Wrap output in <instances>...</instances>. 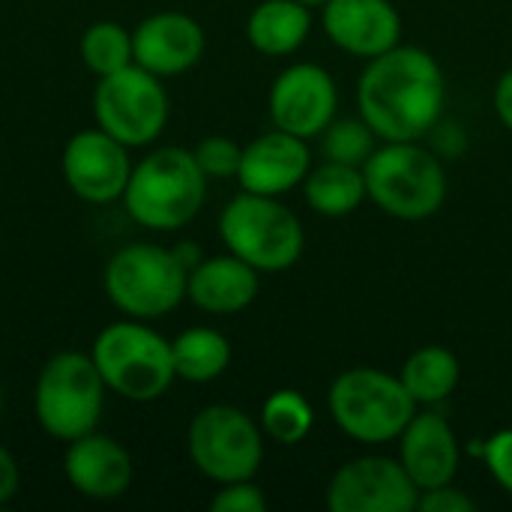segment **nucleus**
<instances>
[{"label":"nucleus","mask_w":512,"mask_h":512,"mask_svg":"<svg viewBox=\"0 0 512 512\" xmlns=\"http://www.w3.org/2000/svg\"><path fill=\"white\" fill-rule=\"evenodd\" d=\"M261 273L237 255H213L189 270L186 297L207 315H237L255 303Z\"/></svg>","instance_id":"obj_19"},{"label":"nucleus","mask_w":512,"mask_h":512,"mask_svg":"<svg viewBox=\"0 0 512 512\" xmlns=\"http://www.w3.org/2000/svg\"><path fill=\"white\" fill-rule=\"evenodd\" d=\"M378 135L369 129V123L357 117H333V123L321 132V150L330 162L345 165H366V159L375 153Z\"/></svg>","instance_id":"obj_26"},{"label":"nucleus","mask_w":512,"mask_h":512,"mask_svg":"<svg viewBox=\"0 0 512 512\" xmlns=\"http://www.w3.org/2000/svg\"><path fill=\"white\" fill-rule=\"evenodd\" d=\"M270 120L297 138H318L336 117L339 90L333 75L318 63H291L270 87Z\"/></svg>","instance_id":"obj_12"},{"label":"nucleus","mask_w":512,"mask_h":512,"mask_svg":"<svg viewBox=\"0 0 512 512\" xmlns=\"http://www.w3.org/2000/svg\"><path fill=\"white\" fill-rule=\"evenodd\" d=\"M105 393L108 387L90 354L60 351L39 369L33 387L36 423L54 441L69 444L99 426Z\"/></svg>","instance_id":"obj_7"},{"label":"nucleus","mask_w":512,"mask_h":512,"mask_svg":"<svg viewBox=\"0 0 512 512\" xmlns=\"http://www.w3.org/2000/svg\"><path fill=\"white\" fill-rule=\"evenodd\" d=\"M303 195L315 213L330 216V219L348 216L357 207H363V201H369L363 168L330 162V159H324L318 168H309L303 180Z\"/></svg>","instance_id":"obj_21"},{"label":"nucleus","mask_w":512,"mask_h":512,"mask_svg":"<svg viewBox=\"0 0 512 512\" xmlns=\"http://www.w3.org/2000/svg\"><path fill=\"white\" fill-rule=\"evenodd\" d=\"M420 489L399 459L357 456L327 483L330 512H414Z\"/></svg>","instance_id":"obj_11"},{"label":"nucleus","mask_w":512,"mask_h":512,"mask_svg":"<svg viewBox=\"0 0 512 512\" xmlns=\"http://www.w3.org/2000/svg\"><path fill=\"white\" fill-rule=\"evenodd\" d=\"M93 114L96 126L120 144L147 147L162 135L171 105L162 78L138 63H129L126 69H117L96 81Z\"/></svg>","instance_id":"obj_10"},{"label":"nucleus","mask_w":512,"mask_h":512,"mask_svg":"<svg viewBox=\"0 0 512 512\" xmlns=\"http://www.w3.org/2000/svg\"><path fill=\"white\" fill-rule=\"evenodd\" d=\"M0 414H3V390H0Z\"/></svg>","instance_id":"obj_35"},{"label":"nucleus","mask_w":512,"mask_h":512,"mask_svg":"<svg viewBox=\"0 0 512 512\" xmlns=\"http://www.w3.org/2000/svg\"><path fill=\"white\" fill-rule=\"evenodd\" d=\"M171 360L180 381L210 384L231 366V342L213 327H189L171 342Z\"/></svg>","instance_id":"obj_23"},{"label":"nucleus","mask_w":512,"mask_h":512,"mask_svg":"<svg viewBox=\"0 0 512 512\" xmlns=\"http://www.w3.org/2000/svg\"><path fill=\"white\" fill-rule=\"evenodd\" d=\"M174 255H177V261H180L186 270H192V267H198V264L204 261L198 243H177V246H174Z\"/></svg>","instance_id":"obj_33"},{"label":"nucleus","mask_w":512,"mask_h":512,"mask_svg":"<svg viewBox=\"0 0 512 512\" xmlns=\"http://www.w3.org/2000/svg\"><path fill=\"white\" fill-rule=\"evenodd\" d=\"M312 426H315V411L309 399L297 390H276L261 405V432L264 438L282 447L303 444Z\"/></svg>","instance_id":"obj_24"},{"label":"nucleus","mask_w":512,"mask_h":512,"mask_svg":"<svg viewBox=\"0 0 512 512\" xmlns=\"http://www.w3.org/2000/svg\"><path fill=\"white\" fill-rule=\"evenodd\" d=\"M21 489V471H18V462L15 456L0 447V507H6Z\"/></svg>","instance_id":"obj_31"},{"label":"nucleus","mask_w":512,"mask_h":512,"mask_svg":"<svg viewBox=\"0 0 512 512\" xmlns=\"http://www.w3.org/2000/svg\"><path fill=\"white\" fill-rule=\"evenodd\" d=\"M189 459L216 486L255 480L264 462V432L246 411L234 405L201 408L186 432Z\"/></svg>","instance_id":"obj_9"},{"label":"nucleus","mask_w":512,"mask_h":512,"mask_svg":"<svg viewBox=\"0 0 512 512\" xmlns=\"http://www.w3.org/2000/svg\"><path fill=\"white\" fill-rule=\"evenodd\" d=\"M417 510L420 512H477V501L456 489L453 483L438 486V489H426L417 498Z\"/></svg>","instance_id":"obj_30"},{"label":"nucleus","mask_w":512,"mask_h":512,"mask_svg":"<svg viewBox=\"0 0 512 512\" xmlns=\"http://www.w3.org/2000/svg\"><path fill=\"white\" fill-rule=\"evenodd\" d=\"M63 474L78 495L90 501H114L126 495L132 483V456L120 441L93 429L66 444Z\"/></svg>","instance_id":"obj_18"},{"label":"nucleus","mask_w":512,"mask_h":512,"mask_svg":"<svg viewBox=\"0 0 512 512\" xmlns=\"http://www.w3.org/2000/svg\"><path fill=\"white\" fill-rule=\"evenodd\" d=\"M309 168H312V156L306 138H297L273 126L270 132L258 135L243 147L237 183L243 186V192L279 198L303 186Z\"/></svg>","instance_id":"obj_16"},{"label":"nucleus","mask_w":512,"mask_h":512,"mask_svg":"<svg viewBox=\"0 0 512 512\" xmlns=\"http://www.w3.org/2000/svg\"><path fill=\"white\" fill-rule=\"evenodd\" d=\"M189 270L177 261L174 249L156 243H129L105 264V294L126 318L153 321L165 318L186 300Z\"/></svg>","instance_id":"obj_8"},{"label":"nucleus","mask_w":512,"mask_h":512,"mask_svg":"<svg viewBox=\"0 0 512 512\" xmlns=\"http://www.w3.org/2000/svg\"><path fill=\"white\" fill-rule=\"evenodd\" d=\"M327 408L336 429L366 447L399 441V435L417 414V402L411 399L399 375L375 366L342 372L330 384Z\"/></svg>","instance_id":"obj_4"},{"label":"nucleus","mask_w":512,"mask_h":512,"mask_svg":"<svg viewBox=\"0 0 512 512\" xmlns=\"http://www.w3.org/2000/svg\"><path fill=\"white\" fill-rule=\"evenodd\" d=\"M300 3H306V6H324L327 0H300Z\"/></svg>","instance_id":"obj_34"},{"label":"nucleus","mask_w":512,"mask_h":512,"mask_svg":"<svg viewBox=\"0 0 512 512\" xmlns=\"http://www.w3.org/2000/svg\"><path fill=\"white\" fill-rule=\"evenodd\" d=\"M369 201L393 219L420 222L447 201V171L417 141H381L363 165Z\"/></svg>","instance_id":"obj_3"},{"label":"nucleus","mask_w":512,"mask_h":512,"mask_svg":"<svg viewBox=\"0 0 512 512\" xmlns=\"http://www.w3.org/2000/svg\"><path fill=\"white\" fill-rule=\"evenodd\" d=\"M207 48L204 27L186 12H153L132 30L135 63L159 78L189 72Z\"/></svg>","instance_id":"obj_15"},{"label":"nucleus","mask_w":512,"mask_h":512,"mask_svg":"<svg viewBox=\"0 0 512 512\" xmlns=\"http://www.w3.org/2000/svg\"><path fill=\"white\" fill-rule=\"evenodd\" d=\"M90 357L105 387L126 402H156L177 381L171 342L138 318L108 324L96 336Z\"/></svg>","instance_id":"obj_5"},{"label":"nucleus","mask_w":512,"mask_h":512,"mask_svg":"<svg viewBox=\"0 0 512 512\" xmlns=\"http://www.w3.org/2000/svg\"><path fill=\"white\" fill-rule=\"evenodd\" d=\"M81 63L93 72V75H111L117 69H126L129 63H135L132 54V30H126L117 21H96L84 30L81 36Z\"/></svg>","instance_id":"obj_25"},{"label":"nucleus","mask_w":512,"mask_h":512,"mask_svg":"<svg viewBox=\"0 0 512 512\" xmlns=\"http://www.w3.org/2000/svg\"><path fill=\"white\" fill-rule=\"evenodd\" d=\"M399 381L405 384V390L411 393L417 405L432 408V405L447 402L456 393L462 381V363L444 345H423L405 360Z\"/></svg>","instance_id":"obj_22"},{"label":"nucleus","mask_w":512,"mask_h":512,"mask_svg":"<svg viewBox=\"0 0 512 512\" xmlns=\"http://www.w3.org/2000/svg\"><path fill=\"white\" fill-rule=\"evenodd\" d=\"M213 512H264L267 510V495L261 492V486H255V480H237V483H225L219 486V492L210 501Z\"/></svg>","instance_id":"obj_28"},{"label":"nucleus","mask_w":512,"mask_h":512,"mask_svg":"<svg viewBox=\"0 0 512 512\" xmlns=\"http://www.w3.org/2000/svg\"><path fill=\"white\" fill-rule=\"evenodd\" d=\"M63 180L87 204L120 201L132 174L129 147L105 129H81L63 147Z\"/></svg>","instance_id":"obj_13"},{"label":"nucleus","mask_w":512,"mask_h":512,"mask_svg":"<svg viewBox=\"0 0 512 512\" xmlns=\"http://www.w3.org/2000/svg\"><path fill=\"white\" fill-rule=\"evenodd\" d=\"M219 237L225 249L258 273L291 270L306 246V231L291 207L273 195L240 192L219 216Z\"/></svg>","instance_id":"obj_6"},{"label":"nucleus","mask_w":512,"mask_h":512,"mask_svg":"<svg viewBox=\"0 0 512 512\" xmlns=\"http://www.w3.org/2000/svg\"><path fill=\"white\" fill-rule=\"evenodd\" d=\"M207 198V177L198 168L192 150L159 147L132 165L123 207L150 231H177L189 225Z\"/></svg>","instance_id":"obj_2"},{"label":"nucleus","mask_w":512,"mask_h":512,"mask_svg":"<svg viewBox=\"0 0 512 512\" xmlns=\"http://www.w3.org/2000/svg\"><path fill=\"white\" fill-rule=\"evenodd\" d=\"M312 33V6L300 0H261L246 21L249 45L264 57H288Z\"/></svg>","instance_id":"obj_20"},{"label":"nucleus","mask_w":512,"mask_h":512,"mask_svg":"<svg viewBox=\"0 0 512 512\" xmlns=\"http://www.w3.org/2000/svg\"><path fill=\"white\" fill-rule=\"evenodd\" d=\"M399 462L420 492L453 483L462 465V447L447 417L417 411L399 435Z\"/></svg>","instance_id":"obj_17"},{"label":"nucleus","mask_w":512,"mask_h":512,"mask_svg":"<svg viewBox=\"0 0 512 512\" xmlns=\"http://www.w3.org/2000/svg\"><path fill=\"white\" fill-rule=\"evenodd\" d=\"M198 168L204 171L207 180H228L234 177L237 180V171H240V159H243V147L225 135H210V138H201L192 150Z\"/></svg>","instance_id":"obj_27"},{"label":"nucleus","mask_w":512,"mask_h":512,"mask_svg":"<svg viewBox=\"0 0 512 512\" xmlns=\"http://www.w3.org/2000/svg\"><path fill=\"white\" fill-rule=\"evenodd\" d=\"M483 465L495 477V483L512 495V429H501L483 441Z\"/></svg>","instance_id":"obj_29"},{"label":"nucleus","mask_w":512,"mask_h":512,"mask_svg":"<svg viewBox=\"0 0 512 512\" xmlns=\"http://www.w3.org/2000/svg\"><path fill=\"white\" fill-rule=\"evenodd\" d=\"M444 69L432 51L396 45L372 60L357 81V111L378 141H420L441 120Z\"/></svg>","instance_id":"obj_1"},{"label":"nucleus","mask_w":512,"mask_h":512,"mask_svg":"<svg viewBox=\"0 0 512 512\" xmlns=\"http://www.w3.org/2000/svg\"><path fill=\"white\" fill-rule=\"evenodd\" d=\"M495 114L504 123V129L512 132V69H507L495 84Z\"/></svg>","instance_id":"obj_32"},{"label":"nucleus","mask_w":512,"mask_h":512,"mask_svg":"<svg viewBox=\"0 0 512 512\" xmlns=\"http://www.w3.org/2000/svg\"><path fill=\"white\" fill-rule=\"evenodd\" d=\"M321 24L336 48L363 60L402 42V15L393 0H327Z\"/></svg>","instance_id":"obj_14"}]
</instances>
